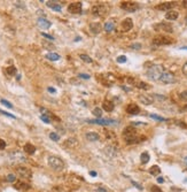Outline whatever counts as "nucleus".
<instances>
[{
  "instance_id": "nucleus-31",
  "label": "nucleus",
  "mask_w": 187,
  "mask_h": 192,
  "mask_svg": "<svg viewBox=\"0 0 187 192\" xmlns=\"http://www.w3.org/2000/svg\"><path fill=\"white\" fill-rule=\"evenodd\" d=\"M93 114H94L95 116L97 117H99V119H100L101 117V115H102V109L101 108H99V107H97V108H94L93 109V112H92Z\"/></svg>"
},
{
  "instance_id": "nucleus-15",
  "label": "nucleus",
  "mask_w": 187,
  "mask_h": 192,
  "mask_svg": "<svg viewBox=\"0 0 187 192\" xmlns=\"http://www.w3.org/2000/svg\"><path fill=\"white\" fill-rule=\"evenodd\" d=\"M51 22L48 20H46L45 17H39L38 21H37V25H38L40 29H48L51 27Z\"/></svg>"
},
{
  "instance_id": "nucleus-21",
  "label": "nucleus",
  "mask_w": 187,
  "mask_h": 192,
  "mask_svg": "<svg viewBox=\"0 0 187 192\" xmlns=\"http://www.w3.org/2000/svg\"><path fill=\"white\" fill-rule=\"evenodd\" d=\"M23 151L27 153V154H33L36 152V147L33 146L32 144H30V143H28V144H25L24 145V147H23Z\"/></svg>"
},
{
  "instance_id": "nucleus-38",
  "label": "nucleus",
  "mask_w": 187,
  "mask_h": 192,
  "mask_svg": "<svg viewBox=\"0 0 187 192\" xmlns=\"http://www.w3.org/2000/svg\"><path fill=\"white\" fill-rule=\"evenodd\" d=\"M1 104H3V105H5L6 107H8V108H13V105H12L11 103H9V101H7V100H5V99H1Z\"/></svg>"
},
{
  "instance_id": "nucleus-44",
  "label": "nucleus",
  "mask_w": 187,
  "mask_h": 192,
  "mask_svg": "<svg viewBox=\"0 0 187 192\" xmlns=\"http://www.w3.org/2000/svg\"><path fill=\"white\" fill-rule=\"evenodd\" d=\"M41 35H43L45 38H47V39H51V40H54V37H53V36L47 35V33H44V32H41Z\"/></svg>"
},
{
  "instance_id": "nucleus-17",
  "label": "nucleus",
  "mask_w": 187,
  "mask_h": 192,
  "mask_svg": "<svg viewBox=\"0 0 187 192\" xmlns=\"http://www.w3.org/2000/svg\"><path fill=\"white\" fill-rule=\"evenodd\" d=\"M122 28H123V30H124V31H130V30L133 28V22H132V20H131L130 17L123 20V22H122Z\"/></svg>"
},
{
  "instance_id": "nucleus-50",
  "label": "nucleus",
  "mask_w": 187,
  "mask_h": 192,
  "mask_svg": "<svg viewBox=\"0 0 187 192\" xmlns=\"http://www.w3.org/2000/svg\"><path fill=\"white\" fill-rule=\"evenodd\" d=\"M98 192H107L106 189H102V187H99L98 189Z\"/></svg>"
},
{
  "instance_id": "nucleus-6",
  "label": "nucleus",
  "mask_w": 187,
  "mask_h": 192,
  "mask_svg": "<svg viewBox=\"0 0 187 192\" xmlns=\"http://www.w3.org/2000/svg\"><path fill=\"white\" fill-rule=\"evenodd\" d=\"M154 30L155 31H158V32H168V33H171L172 31H173V29H172V27H171L170 24H168V23H163V22H161V23H157V24H154Z\"/></svg>"
},
{
  "instance_id": "nucleus-11",
  "label": "nucleus",
  "mask_w": 187,
  "mask_h": 192,
  "mask_svg": "<svg viewBox=\"0 0 187 192\" xmlns=\"http://www.w3.org/2000/svg\"><path fill=\"white\" fill-rule=\"evenodd\" d=\"M68 11L69 13L72 14H79L81 12V3L79 1H75V3H71L68 6Z\"/></svg>"
},
{
  "instance_id": "nucleus-22",
  "label": "nucleus",
  "mask_w": 187,
  "mask_h": 192,
  "mask_svg": "<svg viewBox=\"0 0 187 192\" xmlns=\"http://www.w3.org/2000/svg\"><path fill=\"white\" fill-rule=\"evenodd\" d=\"M15 187L17 190H29L30 185L28 183H24L23 181H17V182H15Z\"/></svg>"
},
{
  "instance_id": "nucleus-46",
  "label": "nucleus",
  "mask_w": 187,
  "mask_h": 192,
  "mask_svg": "<svg viewBox=\"0 0 187 192\" xmlns=\"http://www.w3.org/2000/svg\"><path fill=\"white\" fill-rule=\"evenodd\" d=\"M132 184H133V185H134V186H136V187H138L139 190H142V186H141L140 184H138V183H137V182L132 181Z\"/></svg>"
},
{
  "instance_id": "nucleus-29",
  "label": "nucleus",
  "mask_w": 187,
  "mask_h": 192,
  "mask_svg": "<svg viewBox=\"0 0 187 192\" xmlns=\"http://www.w3.org/2000/svg\"><path fill=\"white\" fill-rule=\"evenodd\" d=\"M140 159H141V162H142V163H147L149 161V159H150V158H149V154L147 153V152H144V153L141 154Z\"/></svg>"
},
{
  "instance_id": "nucleus-52",
  "label": "nucleus",
  "mask_w": 187,
  "mask_h": 192,
  "mask_svg": "<svg viewBox=\"0 0 187 192\" xmlns=\"http://www.w3.org/2000/svg\"><path fill=\"white\" fill-rule=\"evenodd\" d=\"M91 176H97V173H95V171H91Z\"/></svg>"
},
{
  "instance_id": "nucleus-32",
  "label": "nucleus",
  "mask_w": 187,
  "mask_h": 192,
  "mask_svg": "<svg viewBox=\"0 0 187 192\" xmlns=\"http://www.w3.org/2000/svg\"><path fill=\"white\" fill-rule=\"evenodd\" d=\"M49 138H51L52 140H54V141H59L60 136L57 135V133H55V132H51L49 133Z\"/></svg>"
},
{
  "instance_id": "nucleus-55",
  "label": "nucleus",
  "mask_w": 187,
  "mask_h": 192,
  "mask_svg": "<svg viewBox=\"0 0 187 192\" xmlns=\"http://www.w3.org/2000/svg\"><path fill=\"white\" fill-rule=\"evenodd\" d=\"M185 19H186V22H187V15H186V17H185Z\"/></svg>"
},
{
  "instance_id": "nucleus-42",
  "label": "nucleus",
  "mask_w": 187,
  "mask_h": 192,
  "mask_svg": "<svg viewBox=\"0 0 187 192\" xmlns=\"http://www.w3.org/2000/svg\"><path fill=\"white\" fill-rule=\"evenodd\" d=\"M78 77H80V78H83V79H88L89 75H87V74H79Z\"/></svg>"
},
{
  "instance_id": "nucleus-23",
  "label": "nucleus",
  "mask_w": 187,
  "mask_h": 192,
  "mask_svg": "<svg viewBox=\"0 0 187 192\" xmlns=\"http://www.w3.org/2000/svg\"><path fill=\"white\" fill-rule=\"evenodd\" d=\"M46 5H47V7H49V8H52V9H54V11H56V12H61V9H62L61 5H59L56 1H47Z\"/></svg>"
},
{
  "instance_id": "nucleus-33",
  "label": "nucleus",
  "mask_w": 187,
  "mask_h": 192,
  "mask_svg": "<svg viewBox=\"0 0 187 192\" xmlns=\"http://www.w3.org/2000/svg\"><path fill=\"white\" fill-rule=\"evenodd\" d=\"M149 116L152 117V119H154V120H156V121H165V119L164 117H161V116H158V115H155V114H150Z\"/></svg>"
},
{
  "instance_id": "nucleus-36",
  "label": "nucleus",
  "mask_w": 187,
  "mask_h": 192,
  "mask_svg": "<svg viewBox=\"0 0 187 192\" xmlns=\"http://www.w3.org/2000/svg\"><path fill=\"white\" fill-rule=\"evenodd\" d=\"M179 97H180V99L184 101H187V90H185V91H182L180 94H179Z\"/></svg>"
},
{
  "instance_id": "nucleus-49",
  "label": "nucleus",
  "mask_w": 187,
  "mask_h": 192,
  "mask_svg": "<svg viewBox=\"0 0 187 192\" xmlns=\"http://www.w3.org/2000/svg\"><path fill=\"white\" fill-rule=\"evenodd\" d=\"M48 92H51V93H55V89H53V87H48Z\"/></svg>"
},
{
  "instance_id": "nucleus-2",
  "label": "nucleus",
  "mask_w": 187,
  "mask_h": 192,
  "mask_svg": "<svg viewBox=\"0 0 187 192\" xmlns=\"http://www.w3.org/2000/svg\"><path fill=\"white\" fill-rule=\"evenodd\" d=\"M163 73H164V68L162 66H152L147 70V76L153 81H158Z\"/></svg>"
},
{
  "instance_id": "nucleus-3",
  "label": "nucleus",
  "mask_w": 187,
  "mask_h": 192,
  "mask_svg": "<svg viewBox=\"0 0 187 192\" xmlns=\"http://www.w3.org/2000/svg\"><path fill=\"white\" fill-rule=\"evenodd\" d=\"M48 166L52 168V169H54V170H56V171H60L64 168V162H63L59 157L52 155V157L48 158Z\"/></svg>"
},
{
  "instance_id": "nucleus-39",
  "label": "nucleus",
  "mask_w": 187,
  "mask_h": 192,
  "mask_svg": "<svg viewBox=\"0 0 187 192\" xmlns=\"http://www.w3.org/2000/svg\"><path fill=\"white\" fill-rule=\"evenodd\" d=\"M150 191H152V192H162V190H161L160 187H157V186H155V185H153L152 189H150Z\"/></svg>"
},
{
  "instance_id": "nucleus-5",
  "label": "nucleus",
  "mask_w": 187,
  "mask_h": 192,
  "mask_svg": "<svg viewBox=\"0 0 187 192\" xmlns=\"http://www.w3.org/2000/svg\"><path fill=\"white\" fill-rule=\"evenodd\" d=\"M160 81L162 82V83H165V84L174 83V82H176V76H174V74L171 73V71L164 70V73H163L162 76H161Z\"/></svg>"
},
{
  "instance_id": "nucleus-1",
  "label": "nucleus",
  "mask_w": 187,
  "mask_h": 192,
  "mask_svg": "<svg viewBox=\"0 0 187 192\" xmlns=\"http://www.w3.org/2000/svg\"><path fill=\"white\" fill-rule=\"evenodd\" d=\"M123 136L125 138V141L126 144L131 145V144H137L140 143L141 140H144L145 137H139L138 133H137V130L133 125H130V127H126L123 131Z\"/></svg>"
},
{
  "instance_id": "nucleus-13",
  "label": "nucleus",
  "mask_w": 187,
  "mask_h": 192,
  "mask_svg": "<svg viewBox=\"0 0 187 192\" xmlns=\"http://www.w3.org/2000/svg\"><path fill=\"white\" fill-rule=\"evenodd\" d=\"M174 6H176V3H173V1H169V3H162L160 4V5L156 6V8L158 9V11H172V8H173Z\"/></svg>"
},
{
  "instance_id": "nucleus-45",
  "label": "nucleus",
  "mask_w": 187,
  "mask_h": 192,
  "mask_svg": "<svg viewBox=\"0 0 187 192\" xmlns=\"http://www.w3.org/2000/svg\"><path fill=\"white\" fill-rule=\"evenodd\" d=\"M131 49L140 50V49H141V45H140V44H132V45H131Z\"/></svg>"
},
{
  "instance_id": "nucleus-16",
  "label": "nucleus",
  "mask_w": 187,
  "mask_h": 192,
  "mask_svg": "<svg viewBox=\"0 0 187 192\" xmlns=\"http://www.w3.org/2000/svg\"><path fill=\"white\" fill-rule=\"evenodd\" d=\"M126 112H128L129 114H131V115H137V114H139V112H140V108H139V106L136 105V104H130V105L126 107Z\"/></svg>"
},
{
  "instance_id": "nucleus-47",
  "label": "nucleus",
  "mask_w": 187,
  "mask_h": 192,
  "mask_svg": "<svg viewBox=\"0 0 187 192\" xmlns=\"http://www.w3.org/2000/svg\"><path fill=\"white\" fill-rule=\"evenodd\" d=\"M43 45H44V46H46V47H52V49H54V46H53V45H49V44H46V43H45V41H44V43H43Z\"/></svg>"
},
{
  "instance_id": "nucleus-53",
  "label": "nucleus",
  "mask_w": 187,
  "mask_h": 192,
  "mask_svg": "<svg viewBox=\"0 0 187 192\" xmlns=\"http://www.w3.org/2000/svg\"><path fill=\"white\" fill-rule=\"evenodd\" d=\"M180 50H187V46H182V47H180Z\"/></svg>"
},
{
  "instance_id": "nucleus-7",
  "label": "nucleus",
  "mask_w": 187,
  "mask_h": 192,
  "mask_svg": "<svg viewBox=\"0 0 187 192\" xmlns=\"http://www.w3.org/2000/svg\"><path fill=\"white\" fill-rule=\"evenodd\" d=\"M121 8L126 12H134L139 8V5L138 3H134V1H122Z\"/></svg>"
},
{
  "instance_id": "nucleus-51",
  "label": "nucleus",
  "mask_w": 187,
  "mask_h": 192,
  "mask_svg": "<svg viewBox=\"0 0 187 192\" xmlns=\"http://www.w3.org/2000/svg\"><path fill=\"white\" fill-rule=\"evenodd\" d=\"M157 182H158V183H163V182H164V179H163V177H158Z\"/></svg>"
},
{
  "instance_id": "nucleus-48",
  "label": "nucleus",
  "mask_w": 187,
  "mask_h": 192,
  "mask_svg": "<svg viewBox=\"0 0 187 192\" xmlns=\"http://www.w3.org/2000/svg\"><path fill=\"white\" fill-rule=\"evenodd\" d=\"M181 4H182V7H184V8H187V0H184Z\"/></svg>"
},
{
  "instance_id": "nucleus-8",
  "label": "nucleus",
  "mask_w": 187,
  "mask_h": 192,
  "mask_svg": "<svg viewBox=\"0 0 187 192\" xmlns=\"http://www.w3.org/2000/svg\"><path fill=\"white\" fill-rule=\"evenodd\" d=\"M16 174L21 177V178H25V179H31V177H32L31 170L27 167H17L16 168Z\"/></svg>"
},
{
  "instance_id": "nucleus-41",
  "label": "nucleus",
  "mask_w": 187,
  "mask_h": 192,
  "mask_svg": "<svg viewBox=\"0 0 187 192\" xmlns=\"http://www.w3.org/2000/svg\"><path fill=\"white\" fill-rule=\"evenodd\" d=\"M0 113H1V114H4V115H6V116H8V117H12V119H15V116H14V115H12V114L7 113V112L1 111V109H0Z\"/></svg>"
},
{
  "instance_id": "nucleus-54",
  "label": "nucleus",
  "mask_w": 187,
  "mask_h": 192,
  "mask_svg": "<svg viewBox=\"0 0 187 192\" xmlns=\"http://www.w3.org/2000/svg\"><path fill=\"white\" fill-rule=\"evenodd\" d=\"M185 162H186V163H187V157H186V158H185Z\"/></svg>"
},
{
  "instance_id": "nucleus-26",
  "label": "nucleus",
  "mask_w": 187,
  "mask_h": 192,
  "mask_svg": "<svg viewBox=\"0 0 187 192\" xmlns=\"http://www.w3.org/2000/svg\"><path fill=\"white\" fill-rule=\"evenodd\" d=\"M149 173L152 174V175L156 176V175H158V174L161 173V169H160L158 166H153V167H150V169H149Z\"/></svg>"
},
{
  "instance_id": "nucleus-43",
  "label": "nucleus",
  "mask_w": 187,
  "mask_h": 192,
  "mask_svg": "<svg viewBox=\"0 0 187 192\" xmlns=\"http://www.w3.org/2000/svg\"><path fill=\"white\" fill-rule=\"evenodd\" d=\"M182 74H184L185 76H187V62L186 63H184V66H182Z\"/></svg>"
},
{
  "instance_id": "nucleus-20",
  "label": "nucleus",
  "mask_w": 187,
  "mask_h": 192,
  "mask_svg": "<svg viewBox=\"0 0 187 192\" xmlns=\"http://www.w3.org/2000/svg\"><path fill=\"white\" fill-rule=\"evenodd\" d=\"M89 29H91V31H92V33H94V35H97V33H99V32H101V24L100 23H91L89 24Z\"/></svg>"
},
{
  "instance_id": "nucleus-25",
  "label": "nucleus",
  "mask_w": 187,
  "mask_h": 192,
  "mask_svg": "<svg viewBox=\"0 0 187 192\" xmlns=\"http://www.w3.org/2000/svg\"><path fill=\"white\" fill-rule=\"evenodd\" d=\"M115 29V23L113 21H109V22H106V24H105V30H106V32H111V31H114Z\"/></svg>"
},
{
  "instance_id": "nucleus-19",
  "label": "nucleus",
  "mask_w": 187,
  "mask_h": 192,
  "mask_svg": "<svg viewBox=\"0 0 187 192\" xmlns=\"http://www.w3.org/2000/svg\"><path fill=\"white\" fill-rule=\"evenodd\" d=\"M178 15H179L178 12H176V11H169V12H166V14H165V19L166 20H170V21H174V20L178 19Z\"/></svg>"
},
{
  "instance_id": "nucleus-34",
  "label": "nucleus",
  "mask_w": 187,
  "mask_h": 192,
  "mask_svg": "<svg viewBox=\"0 0 187 192\" xmlns=\"http://www.w3.org/2000/svg\"><path fill=\"white\" fill-rule=\"evenodd\" d=\"M6 179H7L8 182H16V177H15L14 174H9V175H7Z\"/></svg>"
},
{
  "instance_id": "nucleus-12",
  "label": "nucleus",
  "mask_w": 187,
  "mask_h": 192,
  "mask_svg": "<svg viewBox=\"0 0 187 192\" xmlns=\"http://www.w3.org/2000/svg\"><path fill=\"white\" fill-rule=\"evenodd\" d=\"M107 12V7L105 5H95L92 7V13L94 15H99V16H102L103 14Z\"/></svg>"
},
{
  "instance_id": "nucleus-24",
  "label": "nucleus",
  "mask_w": 187,
  "mask_h": 192,
  "mask_svg": "<svg viewBox=\"0 0 187 192\" xmlns=\"http://www.w3.org/2000/svg\"><path fill=\"white\" fill-rule=\"evenodd\" d=\"M86 138L89 141H97L99 139V135L94 131H89V132L86 133Z\"/></svg>"
},
{
  "instance_id": "nucleus-40",
  "label": "nucleus",
  "mask_w": 187,
  "mask_h": 192,
  "mask_svg": "<svg viewBox=\"0 0 187 192\" xmlns=\"http://www.w3.org/2000/svg\"><path fill=\"white\" fill-rule=\"evenodd\" d=\"M6 147V141L0 138V150H4Z\"/></svg>"
},
{
  "instance_id": "nucleus-10",
  "label": "nucleus",
  "mask_w": 187,
  "mask_h": 192,
  "mask_svg": "<svg viewBox=\"0 0 187 192\" xmlns=\"http://www.w3.org/2000/svg\"><path fill=\"white\" fill-rule=\"evenodd\" d=\"M88 123H92V124H100V125H108L111 123H115V120L111 119H95V120H87Z\"/></svg>"
},
{
  "instance_id": "nucleus-30",
  "label": "nucleus",
  "mask_w": 187,
  "mask_h": 192,
  "mask_svg": "<svg viewBox=\"0 0 187 192\" xmlns=\"http://www.w3.org/2000/svg\"><path fill=\"white\" fill-rule=\"evenodd\" d=\"M79 58H80V59L83 60L84 62H86V63H92L93 62V60L91 59V58H89L87 54H80V55H79Z\"/></svg>"
},
{
  "instance_id": "nucleus-35",
  "label": "nucleus",
  "mask_w": 187,
  "mask_h": 192,
  "mask_svg": "<svg viewBox=\"0 0 187 192\" xmlns=\"http://www.w3.org/2000/svg\"><path fill=\"white\" fill-rule=\"evenodd\" d=\"M40 120L41 121H44L45 123H51V119H49V116H47V115H40Z\"/></svg>"
},
{
  "instance_id": "nucleus-14",
  "label": "nucleus",
  "mask_w": 187,
  "mask_h": 192,
  "mask_svg": "<svg viewBox=\"0 0 187 192\" xmlns=\"http://www.w3.org/2000/svg\"><path fill=\"white\" fill-rule=\"evenodd\" d=\"M138 99L144 105H152L154 103V97H152V95H149V94H139Z\"/></svg>"
},
{
  "instance_id": "nucleus-27",
  "label": "nucleus",
  "mask_w": 187,
  "mask_h": 192,
  "mask_svg": "<svg viewBox=\"0 0 187 192\" xmlns=\"http://www.w3.org/2000/svg\"><path fill=\"white\" fill-rule=\"evenodd\" d=\"M46 58L51 61H57L60 59V55L56 53H48V54H46Z\"/></svg>"
},
{
  "instance_id": "nucleus-9",
  "label": "nucleus",
  "mask_w": 187,
  "mask_h": 192,
  "mask_svg": "<svg viewBox=\"0 0 187 192\" xmlns=\"http://www.w3.org/2000/svg\"><path fill=\"white\" fill-rule=\"evenodd\" d=\"M9 159L11 161L13 162H24L25 160V157L23 155L22 152H19V151H15V152H12L11 154H9Z\"/></svg>"
},
{
  "instance_id": "nucleus-4",
  "label": "nucleus",
  "mask_w": 187,
  "mask_h": 192,
  "mask_svg": "<svg viewBox=\"0 0 187 192\" xmlns=\"http://www.w3.org/2000/svg\"><path fill=\"white\" fill-rule=\"evenodd\" d=\"M173 41H174L173 38H171L165 35H158L153 38V44L154 45H170Z\"/></svg>"
},
{
  "instance_id": "nucleus-37",
  "label": "nucleus",
  "mask_w": 187,
  "mask_h": 192,
  "mask_svg": "<svg viewBox=\"0 0 187 192\" xmlns=\"http://www.w3.org/2000/svg\"><path fill=\"white\" fill-rule=\"evenodd\" d=\"M117 62H118V63L126 62V57H125V55H119V57L117 58Z\"/></svg>"
},
{
  "instance_id": "nucleus-18",
  "label": "nucleus",
  "mask_w": 187,
  "mask_h": 192,
  "mask_svg": "<svg viewBox=\"0 0 187 192\" xmlns=\"http://www.w3.org/2000/svg\"><path fill=\"white\" fill-rule=\"evenodd\" d=\"M102 108H103V111H106V112H108V113H110V112L114 111L115 105H114V103H113V101H110V100H105L102 103Z\"/></svg>"
},
{
  "instance_id": "nucleus-28",
  "label": "nucleus",
  "mask_w": 187,
  "mask_h": 192,
  "mask_svg": "<svg viewBox=\"0 0 187 192\" xmlns=\"http://www.w3.org/2000/svg\"><path fill=\"white\" fill-rule=\"evenodd\" d=\"M16 68L14 67V66H11V67H7L6 68V73L8 74L9 76H13V75H15L16 74Z\"/></svg>"
}]
</instances>
